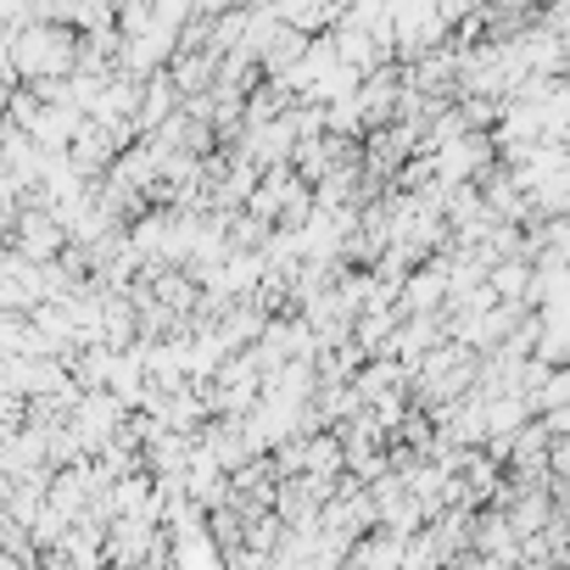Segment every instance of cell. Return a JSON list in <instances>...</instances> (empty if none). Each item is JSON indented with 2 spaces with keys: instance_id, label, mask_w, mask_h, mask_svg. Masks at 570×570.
Returning a JSON list of instances; mask_svg holds the SVG:
<instances>
[{
  "instance_id": "obj_1",
  "label": "cell",
  "mask_w": 570,
  "mask_h": 570,
  "mask_svg": "<svg viewBox=\"0 0 570 570\" xmlns=\"http://www.w3.org/2000/svg\"><path fill=\"white\" fill-rule=\"evenodd\" d=\"M0 62H7V73L23 79V85L73 79L79 35L68 23H12V29H0Z\"/></svg>"
},
{
  "instance_id": "obj_2",
  "label": "cell",
  "mask_w": 570,
  "mask_h": 570,
  "mask_svg": "<svg viewBox=\"0 0 570 570\" xmlns=\"http://www.w3.org/2000/svg\"><path fill=\"white\" fill-rule=\"evenodd\" d=\"M448 29L453 23H448V12L436 7V0H392V46H397V57L420 62V57L442 51Z\"/></svg>"
},
{
  "instance_id": "obj_3",
  "label": "cell",
  "mask_w": 570,
  "mask_h": 570,
  "mask_svg": "<svg viewBox=\"0 0 570 570\" xmlns=\"http://www.w3.org/2000/svg\"><path fill=\"white\" fill-rule=\"evenodd\" d=\"M12 240H18V257L29 263H57L68 252V224L46 207V202H23L18 218H12Z\"/></svg>"
},
{
  "instance_id": "obj_4",
  "label": "cell",
  "mask_w": 570,
  "mask_h": 570,
  "mask_svg": "<svg viewBox=\"0 0 570 570\" xmlns=\"http://www.w3.org/2000/svg\"><path fill=\"white\" fill-rule=\"evenodd\" d=\"M46 303V263L29 257H0V314H35Z\"/></svg>"
},
{
  "instance_id": "obj_5",
  "label": "cell",
  "mask_w": 570,
  "mask_h": 570,
  "mask_svg": "<svg viewBox=\"0 0 570 570\" xmlns=\"http://www.w3.org/2000/svg\"><path fill=\"white\" fill-rule=\"evenodd\" d=\"M268 7L279 12V23H285V29H297V35L320 40V35H331V29L342 23L347 0H268Z\"/></svg>"
},
{
  "instance_id": "obj_6",
  "label": "cell",
  "mask_w": 570,
  "mask_h": 570,
  "mask_svg": "<svg viewBox=\"0 0 570 570\" xmlns=\"http://www.w3.org/2000/svg\"><path fill=\"white\" fill-rule=\"evenodd\" d=\"M240 0H190V12L196 18H224V12H235Z\"/></svg>"
}]
</instances>
